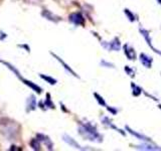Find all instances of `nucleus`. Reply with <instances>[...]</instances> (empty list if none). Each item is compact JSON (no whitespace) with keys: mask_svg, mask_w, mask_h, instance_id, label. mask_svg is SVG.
<instances>
[{"mask_svg":"<svg viewBox=\"0 0 161 151\" xmlns=\"http://www.w3.org/2000/svg\"><path fill=\"white\" fill-rule=\"evenodd\" d=\"M78 131L79 134L86 140L92 141V142H97V143L103 142V135L99 133V131L97 130V126L93 122L86 121V122L80 123Z\"/></svg>","mask_w":161,"mask_h":151,"instance_id":"nucleus-1","label":"nucleus"},{"mask_svg":"<svg viewBox=\"0 0 161 151\" xmlns=\"http://www.w3.org/2000/svg\"><path fill=\"white\" fill-rule=\"evenodd\" d=\"M1 133L9 140H16L20 133V126L17 122L13 121H7V122L2 123L0 127Z\"/></svg>","mask_w":161,"mask_h":151,"instance_id":"nucleus-2","label":"nucleus"},{"mask_svg":"<svg viewBox=\"0 0 161 151\" xmlns=\"http://www.w3.org/2000/svg\"><path fill=\"white\" fill-rule=\"evenodd\" d=\"M139 32H140V34L142 35L143 36V38L145 39V42H146V43H147L148 45H149V48L153 50L154 53H156L157 54H159V55H161V52L159 49H157L156 48H154L153 47V44H152V38H151V35H150V32L148 31L147 29H145V28H143V27H139Z\"/></svg>","mask_w":161,"mask_h":151,"instance_id":"nucleus-3","label":"nucleus"},{"mask_svg":"<svg viewBox=\"0 0 161 151\" xmlns=\"http://www.w3.org/2000/svg\"><path fill=\"white\" fill-rule=\"evenodd\" d=\"M69 20L75 25H84L85 24V18L80 12H73L69 14Z\"/></svg>","mask_w":161,"mask_h":151,"instance_id":"nucleus-4","label":"nucleus"},{"mask_svg":"<svg viewBox=\"0 0 161 151\" xmlns=\"http://www.w3.org/2000/svg\"><path fill=\"white\" fill-rule=\"evenodd\" d=\"M123 50H124V53L126 55L129 60H136L137 59V54H136V52L133 47H131L128 43H125L123 45Z\"/></svg>","mask_w":161,"mask_h":151,"instance_id":"nucleus-5","label":"nucleus"},{"mask_svg":"<svg viewBox=\"0 0 161 151\" xmlns=\"http://www.w3.org/2000/svg\"><path fill=\"white\" fill-rule=\"evenodd\" d=\"M36 138L40 141V142L43 143L45 146H47V150H53V141L50 140V138L48 137V136L42 134V133H37L36 134Z\"/></svg>","mask_w":161,"mask_h":151,"instance_id":"nucleus-6","label":"nucleus"},{"mask_svg":"<svg viewBox=\"0 0 161 151\" xmlns=\"http://www.w3.org/2000/svg\"><path fill=\"white\" fill-rule=\"evenodd\" d=\"M139 59L141 64H142L145 68L147 69H151L152 68V63H153V58L150 57V55L146 54L144 53H141L140 55H139Z\"/></svg>","mask_w":161,"mask_h":151,"instance_id":"nucleus-7","label":"nucleus"},{"mask_svg":"<svg viewBox=\"0 0 161 151\" xmlns=\"http://www.w3.org/2000/svg\"><path fill=\"white\" fill-rule=\"evenodd\" d=\"M101 121H102V123H103L105 126H107V127H110V128H112V129H114V130H116V131H118V132H119L121 135H123V136L126 135L125 131H123L122 129H120V128H118L116 125H114L113 122H112V120H111L109 117H107V116H104V117H102Z\"/></svg>","mask_w":161,"mask_h":151,"instance_id":"nucleus-8","label":"nucleus"},{"mask_svg":"<svg viewBox=\"0 0 161 151\" xmlns=\"http://www.w3.org/2000/svg\"><path fill=\"white\" fill-rule=\"evenodd\" d=\"M125 129H126V131H128V133H130L131 135H133L134 137H136L139 140H142V141H144V142H152L151 138H149V137H147V136H145L143 134L137 132V131H134L133 129H131L129 126H126Z\"/></svg>","mask_w":161,"mask_h":151,"instance_id":"nucleus-9","label":"nucleus"},{"mask_svg":"<svg viewBox=\"0 0 161 151\" xmlns=\"http://www.w3.org/2000/svg\"><path fill=\"white\" fill-rule=\"evenodd\" d=\"M52 55H53V58H54L55 59L58 60V62H59V63H60V64L63 65V67H64V69L65 70H67L68 73H69V74L72 75V76H74V77L78 78V79L80 78L79 76L77 75V73H75V70H73L72 68H70V67H69V65L68 64H65V63L64 62V60H63L62 59H60V58L58 57V55H57V54H55V53H52Z\"/></svg>","mask_w":161,"mask_h":151,"instance_id":"nucleus-10","label":"nucleus"},{"mask_svg":"<svg viewBox=\"0 0 161 151\" xmlns=\"http://www.w3.org/2000/svg\"><path fill=\"white\" fill-rule=\"evenodd\" d=\"M42 15L45 19H47V20H49V21H53V22H58L62 20V18H60L59 16L55 15L54 13H53L52 11H49V10H47V9H43L42 12Z\"/></svg>","mask_w":161,"mask_h":151,"instance_id":"nucleus-11","label":"nucleus"},{"mask_svg":"<svg viewBox=\"0 0 161 151\" xmlns=\"http://www.w3.org/2000/svg\"><path fill=\"white\" fill-rule=\"evenodd\" d=\"M63 140H64L67 144H69V146H72V147H74V148H75V149L84 150V148H83V147H80V145L77 142V141H75L74 138L70 137V136L68 135V134H64V135H63Z\"/></svg>","mask_w":161,"mask_h":151,"instance_id":"nucleus-12","label":"nucleus"},{"mask_svg":"<svg viewBox=\"0 0 161 151\" xmlns=\"http://www.w3.org/2000/svg\"><path fill=\"white\" fill-rule=\"evenodd\" d=\"M136 149H139V150H148V151H157V150H161V147L152 144V142H145V143L141 144V145L136 146Z\"/></svg>","mask_w":161,"mask_h":151,"instance_id":"nucleus-13","label":"nucleus"},{"mask_svg":"<svg viewBox=\"0 0 161 151\" xmlns=\"http://www.w3.org/2000/svg\"><path fill=\"white\" fill-rule=\"evenodd\" d=\"M21 81L23 82V84H24V85H26L28 88H30L32 91H34V92H36L37 94H42V89L40 88L39 86H37L36 84H34V83L30 82V81H28V80H25V79H22Z\"/></svg>","mask_w":161,"mask_h":151,"instance_id":"nucleus-14","label":"nucleus"},{"mask_svg":"<svg viewBox=\"0 0 161 151\" xmlns=\"http://www.w3.org/2000/svg\"><path fill=\"white\" fill-rule=\"evenodd\" d=\"M0 63L1 64H3L4 65H6V68L7 69H9L10 70H11L12 73H14V75L16 76V77H18L20 80H22L23 78H22V76H21V74L19 73V70L14 67V65H12L10 63H7V62H5V60H2V59H0Z\"/></svg>","mask_w":161,"mask_h":151,"instance_id":"nucleus-15","label":"nucleus"},{"mask_svg":"<svg viewBox=\"0 0 161 151\" xmlns=\"http://www.w3.org/2000/svg\"><path fill=\"white\" fill-rule=\"evenodd\" d=\"M27 112H30V111H34L35 108H36V100H35V97L32 95H30L28 99H27Z\"/></svg>","mask_w":161,"mask_h":151,"instance_id":"nucleus-16","label":"nucleus"},{"mask_svg":"<svg viewBox=\"0 0 161 151\" xmlns=\"http://www.w3.org/2000/svg\"><path fill=\"white\" fill-rule=\"evenodd\" d=\"M110 44H111V50H115V52H119L121 49V47H122L118 36L114 37L112 42H110Z\"/></svg>","mask_w":161,"mask_h":151,"instance_id":"nucleus-17","label":"nucleus"},{"mask_svg":"<svg viewBox=\"0 0 161 151\" xmlns=\"http://www.w3.org/2000/svg\"><path fill=\"white\" fill-rule=\"evenodd\" d=\"M131 89H132V95L134 97H138L141 95V93L143 92V90L141 87H139L138 85H136L135 83H131Z\"/></svg>","mask_w":161,"mask_h":151,"instance_id":"nucleus-18","label":"nucleus"},{"mask_svg":"<svg viewBox=\"0 0 161 151\" xmlns=\"http://www.w3.org/2000/svg\"><path fill=\"white\" fill-rule=\"evenodd\" d=\"M30 146H31V148L33 150H40L42 149V142L37 139V138H33L31 139V141H30Z\"/></svg>","mask_w":161,"mask_h":151,"instance_id":"nucleus-19","label":"nucleus"},{"mask_svg":"<svg viewBox=\"0 0 161 151\" xmlns=\"http://www.w3.org/2000/svg\"><path fill=\"white\" fill-rule=\"evenodd\" d=\"M124 13H125L126 16H127L129 21L134 22V21H136V20H137V17H136V15L132 11H131V10H129L128 8H125L124 9Z\"/></svg>","mask_w":161,"mask_h":151,"instance_id":"nucleus-20","label":"nucleus"},{"mask_svg":"<svg viewBox=\"0 0 161 151\" xmlns=\"http://www.w3.org/2000/svg\"><path fill=\"white\" fill-rule=\"evenodd\" d=\"M39 78H42V79L44 80L47 83H48V84H50V85H53V86L58 83V81L55 80V79H53V77H49V76L43 75V74H39Z\"/></svg>","mask_w":161,"mask_h":151,"instance_id":"nucleus-21","label":"nucleus"},{"mask_svg":"<svg viewBox=\"0 0 161 151\" xmlns=\"http://www.w3.org/2000/svg\"><path fill=\"white\" fill-rule=\"evenodd\" d=\"M94 97H95L96 101H97L98 104H99L100 106H103V107H106V106H107V103H106V101L103 99V97H102V96H101L100 94H98V93H94Z\"/></svg>","mask_w":161,"mask_h":151,"instance_id":"nucleus-22","label":"nucleus"},{"mask_svg":"<svg viewBox=\"0 0 161 151\" xmlns=\"http://www.w3.org/2000/svg\"><path fill=\"white\" fill-rule=\"evenodd\" d=\"M44 104H45V107H47V109L50 108V109H54V104L53 103V101H52V98H50V94H47V99H45L44 101Z\"/></svg>","mask_w":161,"mask_h":151,"instance_id":"nucleus-23","label":"nucleus"},{"mask_svg":"<svg viewBox=\"0 0 161 151\" xmlns=\"http://www.w3.org/2000/svg\"><path fill=\"white\" fill-rule=\"evenodd\" d=\"M125 73L127 74L129 77L131 78H134L135 77V70H133L131 67H129V65H125Z\"/></svg>","mask_w":161,"mask_h":151,"instance_id":"nucleus-24","label":"nucleus"},{"mask_svg":"<svg viewBox=\"0 0 161 151\" xmlns=\"http://www.w3.org/2000/svg\"><path fill=\"white\" fill-rule=\"evenodd\" d=\"M101 65L104 68H109V69H115V64H112V63H109V62H106L105 59H102L101 60Z\"/></svg>","mask_w":161,"mask_h":151,"instance_id":"nucleus-25","label":"nucleus"},{"mask_svg":"<svg viewBox=\"0 0 161 151\" xmlns=\"http://www.w3.org/2000/svg\"><path fill=\"white\" fill-rule=\"evenodd\" d=\"M106 108H107V110L109 111L110 113H112L113 115H116L118 113V110L116 109V108H112L111 106H106Z\"/></svg>","mask_w":161,"mask_h":151,"instance_id":"nucleus-26","label":"nucleus"},{"mask_svg":"<svg viewBox=\"0 0 161 151\" xmlns=\"http://www.w3.org/2000/svg\"><path fill=\"white\" fill-rule=\"evenodd\" d=\"M27 3H30V4H34V5H37L42 2V0H25Z\"/></svg>","mask_w":161,"mask_h":151,"instance_id":"nucleus-27","label":"nucleus"},{"mask_svg":"<svg viewBox=\"0 0 161 151\" xmlns=\"http://www.w3.org/2000/svg\"><path fill=\"white\" fill-rule=\"evenodd\" d=\"M60 106H62V109H63V110L64 111V112H68V110H67V109H65V108H64V105H63L62 103H60Z\"/></svg>","mask_w":161,"mask_h":151,"instance_id":"nucleus-28","label":"nucleus"},{"mask_svg":"<svg viewBox=\"0 0 161 151\" xmlns=\"http://www.w3.org/2000/svg\"><path fill=\"white\" fill-rule=\"evenodd\" d=\"M157 2H158V4L161 6V0H157Z\"/></svg>","mask_w":161,"mask_h":151,"instance_id":"nucleus-29","label":"nucleus"},{"mask_svg":"<svg viewBox=\"0 0 161 151\" xmlns=\"http://www.w3.org/2000/svg\"><path fill=\"white\" fill-rule=\"evenodd\" d=\"M158 108H159V109L161 110V104H160V105H158Z\"/></svg>","mask_w":161,"mask_h":151,"instance_id":"nucleus-30","label":"nucleus"}]
</instances>
